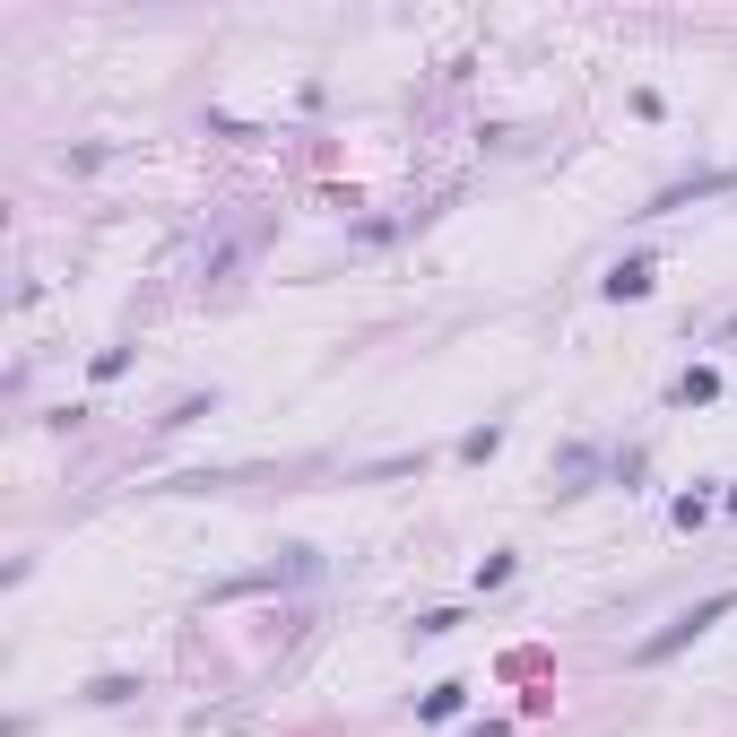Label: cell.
Returning <instances> with one entry per match:
<instances>
[{
	"label": "cell",
	"instance_id": "cell-1",
	"mask_svg": "<svg viewBox=\"0 0 737 737\" xmlns=\"http://www.w3.org/2000/svg\"><path fill=\"white\" fill-rule=\"evenodd\" d=\"M729 608H737V590H712V599H694V608L677 616V624H659V633H651V642L633 651V668H659V659H677V651H686L694 633H712V624H721Z\"/></svg>",
	"mask_w": 737,
	"mask_h": 737
},
{
	"label": "cell",
	"instance_id": "cell-2",
	"mask_svg": "<svg viewBox=\"0 0 737 737\" xmlns=\"http://www.w3.org/2000/svg\"><path fill=\"white\" fill-rule=\"evenodd\" d=\"M737 174H694V183H668L651 209H633V218H668V209H686V200H712V191H729Z\"/></svg>",
	"mask_w": 737,
	"mask_h": 737
},
{
	"label": "cell",
	"instance_id": "cell-3",
	"mask_svg": "<svg viewBox=\"0 0 737 737\" xmlns=\"http://www.w3.org/2000/svg\"><path fill=\"white\" fill-rule=\"evenodd\" d=\"M599 286H608L616 304H642V295H651L659 278H651V260H616V269H608V278H599Z\"/></svg>",
	"mask_w": 737,
	"mask_h": 737
},
{
	"label": "cell",
	"instance_id": "cell-4",
	"mask_svg": "<svg viewBox=\"0 0 737 737\" xmlns=\"http://www.w3.org/2000/svg\"><path fill=\"white\" fill-rule=\"evenodd\" d=\"M460 703H469V686H460V677H443L434 694H417V721H460Z\"/></svg>",
	"mask_w": 737,
	"mask_h": 737
},
{
	"label": "cell",
	"instance_id": "cell-5",
	"mask_svg": "<svg viewBox=\"0 0 737 737\" xmlns=\"http://www.w3.org/2000/svg\"><path fill=\"white\" fill-rule=\"evenodd\" d=\"M494 452H503V425H469V434H460V460H494Z\"/></svg>",
	"mask_w": 737,
	"mask_h": 737
},
{
	"label": "cell",
	"instance_id": "cell-6",
	"mask_svg": "<svg viewBox=\"0 0 737 737\" xmlns=\"http://www.w3.org/2000/svg\"><path fill=\"white\" fill-rule=\"evenodd\" d=\"M590 469H599V452H564V469H555L564 487H555V494H582V487H590Z\"/></svg>",
	"mask_w": 737,
	"mask_h": 737
},
{
	"label": "cell",
	"instance_id": "cell-7",
	"mask_svg": "<svg viewBox=\"0 0 737 737\" xmlns=\"http://www.w3.org/2000/svg\"><path fill=\"white\" fill-rule=\"evenodd\" d=\"M712 390H721V373H712V365H694V373H686V382H677V399H694V408H703Z\"/></svg>",
	"mask_w": 737,
	"mask_h": 737
},
{
	"label": "cell",
	"instance_id": "cell-8",
	"mask_svg": "<svg viewBox=\"0 0 737 737\" xmlns=\"http://www.w3.org/2000/svg\"><path fill=\"white\" fill-rule=\"evenodd\" d=\"M460 624H469L460 608H434V616H417V633H425V642H434V633H460Z\"/></svg>",
	"mask_w": 737,
	"mask_h": 737
},
{
	"label": "cell",
	"instance_id": "cell-9",
	"mask_svg": "<svg viewBox=\"0 0 737 737\" xmlns=\"http://www.w3.org/2000/svg\"><path fill=\"white\" fill-rule=\"evenodd\" d=\"M469 737H512V729H503V721H478V729H469Z\"/></svg>",
	"mask_w": 737,
	"mask_h": 737
},
{
	"label": "cell",
	"instance_id": "cell-10",
	"mask_svg": "<svg viewBox=\"0 0 737 737\" xmlns=\"http://www.w3.org/2000/svg\"><path fill=\"white\" fill-rule=\"evenodd\" d=\"M729 512H737V487H729Z\"/></svg>",
	"mask_w": 737,
	"mask_h": 737
}]
</instances>
